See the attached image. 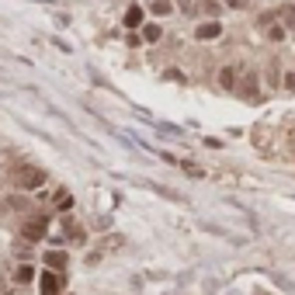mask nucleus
Here are the masks:
<instances>
[{"label":"nucleus","instance_id":"nucleus-10","mask_svg":"<svg viewBox=\"0 0 295 295\" xmlns=\"http://www.w3.org/2000/svg\"><path fill=\"white\" fill-rule=\"evenodd\" d=\"M219 83L226 87V90H233V87H236V70H233V66H226V70L219 73Z\"/></svg>","mask_w":295,"mask_h":295},{"label":"nucleus","instance_id":"nucleus-4","mask_svg":"<svg viewBox=\"0 0 295 295\" xmlns=\"http://www.w3.org/2000/svg\"><path fill=\"white\" fill-rule=\"evenodd\" d=\"M63 292V275L59 271H45L42 275V295H59Z\"/></svg>","mask_w":295,"mask_h":295},{"label":"nucleus","instance_id":"nucleus-7","mask_svg":"<svg viewBox=\"0 0 295 295\" xmlns=\"http://www.w3.org/2000/svg\"><path fill=\"white\" fill-rule=\"evenodd\" d=\"M63 229H66V236L73 240L76 247H80V243H87V240H83V229H80V226H76L73 219H66V222H63Z\"/></svg>","mask_w":295,"mask_h":295},{"label":"nucleus","instance_id":"nucleus-11","mask_svg":"<svg viewBox=\"0 0 295 295\" xmlns=\"http://www.w3.org/2000/svg\"><path fill=\"white\" fill-rule=\"evenodd\" d=\"M160 35H163L160 24H146V28H143V38H146V42H160Z\"/></svg>","mask_w":295,"mask_h":295},{"label":"nucleus","instance_id":"nucleus-2","mask_svg":"<svg viewBox=\"0 0 295 295\" xmlns=\"http://www.w3.org/2000/svg\"><path fill=\"white\" fill-rule=\"evenodd\" d=\"M45 229H49V216H35V219H28L21 226V236H24L28 243H35V240L45 236Z\"/></svg>","mask_w":295,"mask_h":295},{"label":"nucleus","instance_id":"nucleus-9","mask_svg":"<svg viewBox=\"0 0 295 295\" xmlns=\"http://www.w3.org/2000/svg\"><path fill=\"white\" fill-rule=\"evenodd\" d=\"M35 278V268H28V264H21V268H14V282L17 285H28Z\"/></svg>","mask_w":295,"mask_h":295},{"label":"nucleus","instance_id":"nucleus-15","mask_svg":"<svg viewBox=\"0 0 295 295\" xmlns=\"http://www.w3.org/2000/svg\"><path fill=\"white\" fill-rule=\"evenodd\" d=\"M250 0H226V7H247Z\"/></svg>","mask_w":295,"mask_h":295},{"label":"nucleus","instance_id":"nucleus-16","mask_svg":"<svg viewBox=\"0 0 295 295\" xmlns=\"http://www.w3.org/2000/svg\"><path fill=\"white\" fill-rule=\"evenodd\" d=\"M285 87H289V90H295V73H289V76H285Z\"/></svg>","mask_w":295,"mask_h":295},{"label":"nucleus","instance_id":"nucleus-6","mask_svg":"<svg viewBox=\"0 0 295 295\" xmlns=\"http://www.w3.org/2000/svg\"><path fill=\"white\" fill-rule=\"evenodd\" d=\"M66 261H70V257H66L63 250H49V254H45V268H52V271H63Z\"/></svg>","mask_w":295,"mask_h":295},{"label":"nucleus","instance_id":"nucleus-12","mask_svg":"<svg viewBox=\"0 0 295 295\" xmlns=\"http://www.w3.org/2000/svg\"><path fill=\"white\" fill-rule=\"evenodd\" d=\"M278 14H282V21H285V24H289V28L295 31V7H292V3H289V7H282Z\"/></svg>","mask_w":295,"mask_h":295},{"label":"nucleus","instance_id":"nucleus-5","mask_svg":"<svg viewBox=\"0 0 295 295\" xmlns=\"http://www.w3.org/2000/svg\"><path fill=\"white\" fill-rule=\"evenodd\" d=\"M219 35H222V24H219V21H205V24H198V28H195V38H202V42L219 38Z\"/></svg>","mask_w":295,"mask_h":295},{"label":"nucleus","instance_id":"nucleus-8","mask_svg":"<svg viewBox=\"0 0 295 295\" xmlns=\"http://www.w3.org/2000/svg\"><path fill=\"white\" fill-rule=\"evenodd\" d=\"M125 24H129V28H139V24H143V7L132 3V7L125 10Z\"/></svg>","mask_w":295,"mask_h":295},{"label":"nucleus","instance_id":"nucleus-13","mask_svg":"<svg viewBox=\"0 0 295 295\" xmlns=\"http://www.w3.org/2000/svg\"><path fill=\"white\" fill-rule=\"evenodd\" d=\"M149 7H153V14H160V17H163V14H170V0H153Z\"/></svg>","mask_w":295,"mask_h":295},{"label":"nucleus","instance_id":"nucleus-1","mask_svg":"<svg viewBox=\"0 0 295 295\" xmlns=\"http://www.w3.org/2000/svg\"><path fill=\"white\" fill-rule=\"evenodd\" d=\"M14 184L24 188V191H35V188L45 184V170H42V167H31V163H21V167L14 170Z\"/></svg>","mask_w":295,"mask_h":295},{"label":"nucleus","instance_id":"nucleus-14","mask_svg":"<svg viewBox=\"0 0 295 295\" xmlns=\"http://www.w3.org/2000/svg\"><path fill=\"white\" fill-rule=\"evenodd\" d=\"M268 35H271V38H275V42H278V38H285V28H278V24H275V21H271V28H268Z\"/></svg>","mask_w":295,"mask_h":295},{"label":"nucleus","instance_id":"nucleus-3","mask_svg":"<svg viewBox=\"0 0 295 295\" xmlns=\"http://www.w3.org/2000/svg\"><path fill=\"white\" fill-rule=\"evenodd\" d=\"M240 97L243 101H257V94H261V76L257 73H243V80H240Z\"/></svg>","mask_w":295,"mask_h":295}]
</instances>
